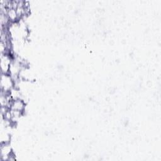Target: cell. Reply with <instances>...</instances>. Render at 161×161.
Listing matches in <instances>:
<instances>
[{"label":"cell","instance_id":"obj_1","mask_svg":"<svg viewBox=\"0 0 161 161\" xmlns=\"http://www.w3.org/2000/svg\"><path fill=\"white\" fill-rule=\"evenodd\" d=\"M14 87V79L9 74H2L1 78V90L9 92Z\"/></svg>","mask_w":161,"mask_h":161},{"label":"cell","instance_id":"obj_2","mask_svg":"<svg viewBox=\"0 0 161 161\" xmlns=\"http://www.w3.org/2000/svg\"><path fill=\"white\" fill-rule=\"evenodd\" d=\"M12 60L11 57L8 53L1 54V70L2 74L9 73Z\"/></svg>","mask_w":161,"mask_h":161},{"label":"cell","instance_id":"obj_3","mask_svg":"<svg viewBox=\"0 0 161 161\" xmlns=\"http://www.w3.org/2000/svg\"><path fill=\"white\" fill-rule=\"evenodd\" d=\"M25 103L20 98L11 99L9 102L8 108L11 110L22 112L25 108Z\"/></svg>","mask_w":161,"mask_h":161},{"label":"cell","instance_id":"obj_4","mask_svg":"<svg viewBox=\"0 0 161 161\" xmlns=\"http://www.w3.org/2000/svg\"><path fill=\"white\" fill-rule=\"evenodd\" d=\"M11 147L8 143H3L1 146V158L3 160H6L10 158L11 156Z\"/></svg>","mask_w":161,"mask_h":161},{"label":"cell","instance_id":"obj_5","mask_svg":"<svg viewBox=\"0 0 161 161\" xmlns=\"http://www.w3.org/2000/svg\"><path fill=\"white\" fill-rule=\"evenodd\" d=\"M6 15L10 21H14L19 18L16 9L13 8H9L7 9Z\"/></svg>","mask_w":161,"mask_h":161}]
</instances>
